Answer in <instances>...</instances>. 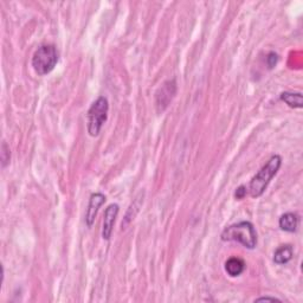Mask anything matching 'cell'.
Listing matches in <instances>:
<instances>
[{"label": "cell", "instance_id": "obj_6", "mask_svg": "<svg viewBox=\"0 0 303 303\" xmlns=\"http://www.w3.org/2000/svg\"><path fill=\"white\" fill-rule=\"evenodd\" d=\"M120 207L118 204H112L104 211V219H103V227H102V237L106 241H109L113 233L114 223H115L116 217H118Z\"/></svg>", "mask_w": 303, "mask_h": 303}, {"label": "cell", "instance_id": "obj_10", "mask_svg": "<svg viewBox=\"0 0 303 303\" xmlns=\"http://www.w3.org/2000/svg\"><path fill=\"white\" fill-rule=\"evenodd\" d=\"M293 258V246L282 245L275 251L274 262L277 264H286Z\"/></svg>", "mask_w": 303, "mask_h": 303}, {"label": "cell", "instance_id": "obj_5", "mask_svg": "<svg viewBox=\"0 0 303 303\" xmlns=\"http://www.w3.org/2000/svg\"><path fill=\"white\" fill-rule=\"evenodd\" d=\"M176 93V84L175 81H168L166 82L162 87L160 88L159 91L156 93V107L159 108V112L166 109V107L168 106L170 101Z\"/></svg>", "mask_w": 303, "mask_h": 303}, {"label": "cell", "instance_id": "obj_15", "mask_svg": "<svg viewBox=\"0 0 303 303\" xmlns=\"http://www.w3.org/2000/svg\"><path fill=\"white\" fill-rule=\"evenodd\" d=\"M261 301H273V302L279 301V302H281L279 299H276V298H269V296H265V298H260V299L256 300V302H261Z\"/></svg>", "mask_w": 303, "mask_h": 303}, {"label": "cell", "instance_id": "obj_4", "mask_svg": "<svg viewBox=\"0 0 303 303\" xmlns=\"http://www.w3.org/2000/svg\"><path fill=\"white\" fill-rule=\"evenodd\" d=\"M109 103L107 97L100 96L88 110V132L91 137H97L108 118Z\"/></svg>", "mask_w": 303, "mask_h": 303}, {"label": "cell", "instance_id": "obj_11", "mask_svg": "<svg viewBox=\"0 0 303 303\" xmlns=\"http://www.w3.org/2000/svg\"><path fill=\"white\" fill-rule=\"evenodd\" d=\"M281 100L288 104L289 107H292V108H302L303 97L300 93H282L281 94Z\"/></svg>", "mask_w": 303, "mask_h": 303}, {"label": "cell", "instance_id": "obj_14", "mask_svg": "<svg viewBox=\"0 0 303 303\" xmlns=\"http://www.w3.org/2000/svg\"><path fill=\"white\" fill-rule=\"evenodd\" d=\"M245 195H246V187H245V186H239V187L237 188V191L235 193L236 199H239V200H241V199L244 198Z\"/></svg>", "mask_w": 303, "mask_h": 303}, {"label": "cell", "instance_id": "obj_13", "mask_svg": "<svg viewBox=\"0 0 303 303\" xmlns=\"http://www.w3.org/2000/svg\"><path fill=\"white\" fill-rule=\"evenodd\" d=\"M277 61H279V56H277V53L275 52H270L269 55L267 57V63L268 65H269L270 69H273L275 65H276Z\"/></svg>", "mask_w": 303, "mask_h": 303}, {"label": "cell", "instance_id": "obj_7", "mask_svg": "<svg viewBox=\"0 0 303 303\" xmlns=\"http://www.w3.org/2000/svg\"><path fill=\"white\" fill-rule=\"evenodd\" d=\"M106 201V195L102 193H94L91 194L89 199V205L87 208V214H85V223L87 225L91 227L95 222V218L99 212V208L102 206Z\"/></svg>", "mask_w": 303, "mask_h": 303}, {"label": "cell", "instance_id": "obj_1", "mask_svg": "<svg viewBox=\"0 0 303 303\" xmlns=\"http://www.w3.org/2000/svg\"><path fill=\"white\" fill-rule=\"evenodd\" d=\"M281 165H282V157L280 155H273L269 161L258 170V173L251 179L250 185H249V192H250L251 197L258 198L264 193L270 180L279 172Z\"/></svg>", "mask_w": 303, "mask_h": 303}, {"label": "cell", "instance_id": "obj_2", "mask_svg": "<svg viewBox=\"0 0 303 303\" xmlns=\"http://www.w3.org/2000/svg\"><path fill=\"white\" fill-rule=\"evenodd\" d=\"M224 242L235 241L248 249H254L257 244V233L250 222H241L226 227L222 233Z\"/></svg>", "mask_w": 303, "mask_h": 303}, {"label": "cell", "instance_id": "obj_8", "mask_svg": "<svg viewBox=\"0 0 303 303\" xmlns=\"http://www.w3.org/2000/svg\"><path fill=\"white\" fill-rule=\"evenodd\" d=\"M299 225V216L296 213H284L280 218V227L287 232H295Z\"/></svg>", "mask_w": 303, "mask_h": 303}, {"label": "cell", "instance_id": "obj_3", "mask_svg": "<svg viewBox=\"0 0 303 303\" xmlns=\"http://www.w3.org/2000/svg\"><path fill=\"white\" fill-rule=\"evenodd\" d=\"M58 62V53L53 45H42L36 50L32 57V66L39 76L51 72Z\"/></svg>", "mask_w": 303, "mask_h": 303}, {"label": "cell", "instance_id": "obj_12", "mask_svg": "<svg viewBox=\"0 0 303 303\" xmlns=\"http://www.w3.org/2000/svg\"><path fill=\"white\" fill-rule=\"evenodd\" d=\"M9 156H11V153H9V148L6 145V142H2L1 146V161H2V167H5L8 163Z\"/></svg>", "mask_w": 303, "mask_h": 303}, {"label": "cell", "instance_id": "obj_9", "mask_svg": "<svg viewBox=\"0 0 303 303\" xmlns=\"http://www.w3.org/2000/svg\"><path fill=\"white\" fill-rule=\"evenodd\" d=\"M244 269H245L244 261L238 257H231L230 260H227L225 263L226 273L232 277L239 276V275L244 271Z\"/></svg>", "mask_w": 303, "mask_h": 303}]
</instances>
